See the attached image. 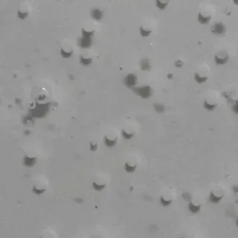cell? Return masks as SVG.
<instances>
[{
  "label": "cell",
  "instance_id": "e0dca14e",
  "mask_svg": "<svg viewBox=\"0 0 238 238\" xmlns=\"http://www.w3.org/2000/svg\"><path fill=\"white\" fill-rule=\"evenodd\" d=\"M154 107L157 112L158 113H163L165 111V107L160 103H154L153 104Z\"/></svg>",
  "mask_w": 238,
  "mask_h": 238
},
{
  "label": "cell",
  "instance_id": "3957f363",
  "mask_svg": "<svg viewBox=\"0 0 238 238\" xmlns=\"http://www.w3.org/2000/svg\"><path fill=\"white\" fill-rule=\"evenodd\" d=\"M135 94L143 99L150 97L152 94V90L150 86H143L141 87H135L132 89Z\"/></svg>",
  "mask_w": 238,
  "mask_h": 238
},
{
  "label": "cell",
  "instance_id": "d590c367",
  "mask_svg": "<svg viewBox=\"0 0 238 238\" xmlns=\"http://www.w3.org/2000/svg\"><path fill=\"white\" fill-rule=\"evenodd\" d=\"M236 188V190H235L236 192H238V187H236V188Z\"/></svg>",
  "mask_w": 238,
  "mask_h": 238
},
{
  "label": "cell",
  "instance_id": "2e32d148",
  "mask_svg": "<svg viewBox=\"0 0 238 238\" xmlns=\"http://www.w3.org/2000/svg\"><path fill=\"white\" fill-rule=\"evenodd\" d=\"M194 79L198 84H202V83L205 82L207 80L208 78L206 76L201 77L198 73H195L194 75Z\"/></svg>",
  "mask_w": 238,
  "mask_h": 238
},
{
  "label": "cell",
  "instance_id": "4fadbf2b",
  "mask_svg": "<svg viewBox=\"0 0 238 238\" xmlns=\"http://www.w3.org/2000/svg\"><path fill=\"white\" fill-rule=\"evenodd\" d=\"M201 205H195L192 202H190L188 205V209L192 213H198L200 211Z\"/></svg>",
  "mask_w": 238,
  "mask_h": 238
},
{
  "label": "cell",
  "instance_id": "f546056e",
  "mask_svg": "<svg viewBox=\"0 0 238 238\" xmlns=\"http://www.w3.org/2000/svg\"><path fill=\"white\" fill-rule=\"evenodd\" d=\"M223 96L225 97V98H226L227 99H228L229 101H231V102H232L233 101H232V99L230 98V97L228 95H227V94L226 93H225V92H224V93H223Z\"/></svg>",
  "mask_w": 238,
  "mask_h": 238
},
{
  "label": "cell",
  "instance_id": "1f68e13d",
  "mask_svg": "<svg viewBox=\"0 0 238 238\" xmlns=\"http://www.w3.org/2000/svg\"><path fill=\"white\" fill-rule=\"evenodd\" d=\"M167 78H168L169 79H172V78H173V74L169 73V74L167 75Z\"/></svg>",
  "mask_w": 238,
  "mask_h": 238
},
{
  "label": "cell",
  "instance_id": "603a6c76",
  "mask_svg": "<svg viewBox=\"0 0 238 238\" xmlns=\"http://www.w3.org/2000/svg\"><path fill=\"white\" fill-rule=\"evenodd\" d=\"M80 63L84 65H88L92 63L91 58H85L84 57H80Z\"/></svg>",
  "mask_w": 238,
  "mask_h": 238
},
{
  "label": "cell",
  "instance_id": "cb8c5ba5",
  "mask_svg": "<svg viewBox=\"0 0 238 238\" xmlns=\"http://www.w3.org/2000/svg\"><path fill=\"white\" fill-rule=\"evenodd\" d=\"M60 52H61V55L64 58H69L72 55V54H73V51H70V52H66L63 49H61Z\"/></svg>",
  "mask_w": 238,
  "mask_h": 238
},
{
  "label": "cell",
  "instance_id": "7a4b0ae2",
  "mask_svg": "<svg viewBox=\"0 0 238 238\" xmlns=\"http://www.w3.org/2000/svg\"><path fill=\"white\" fill-rule=\"evenodd\" d=\"M49 110V103L45 104H36L35 107L31 110L32 116L35 117H43L45 116Z\"/></svg>",
  "mask_w": 238,
  "mask_h": 238
},
{
  "label": "cell",
  "instance_id": "e575fe53",
  "mask_svg": "<svg viewBox=\"0 0 238 238\" xmlns=\"http://www.w3.org/2000/svg\"><path fill=\"white\" fill-rule=\"evenodd\" d=\"M40 238H47V237L45 236H40ZM48 238H51V237H48Z\"/></svg>",
  "mask_w": 238,
  "mask_h": 238
},
{
  "label": "cell",
  "instance_id": "ac0fdd59",
  "mask_svg": "<svg viewBox=\"0 0 238 238\" xmlns=\"http://www.w3.org/2000/svg\"><path fill=\"white\" fill-rule=\"evenodd\" d=\"M203 106L206 110L213 111L217 107V104H210L207 102V101L205 100L203 102Z\"/></svg>",
  "mask_w": 238,
  "mask_h": 238
},
{
  "label": "cell",
  "instance_id": "8d00e7d4",
  "mask_svg": "<svg viewBox=\"0 0 238 238\" xmlns=\"http://www.w3.org/2000/svg\"><path fill=\"white\" fill-rule=\"evenodd\" d=\"M180 238H184V237H180Z\"/></svg>",
  "mask_w": 238,
  "mask_h": 238
},
{
  "label": "cell",
  "instance_id": "44dd1931",
  "mask_svg": "<svg viewBox=\"0 0 238 238\" xmlns=\"http://www.w3.org/2000/svg\"><path fill=\"white\" fill-rule=\"evenodd\" d=\"M121 134H122L123 137L127 140L131 139L134 135V133H129L127 132H126L125 130H122Z\"/></svg>",
  "mask_w": 238,
  "mask_h": 238
},
{
  "label": "cell",
  "instance_id": "d4e9b609",
  "mask_svg": "<svg viewBox=\"0 0 238 238\" xmlns=\"http://www.w3.org/2000/svg\"><path fill=\"white\" fill-rule=\"evenodd\" d=\"M160 202H161V205H162L163 206H169V205L171 203L172 201H171V200H170V201L165 200L163 197H161V198H160Z\"/></svg>",
  "mask_w": 238,
  "mask_h": 238
},
{
  "label": "cell",
  "instance_id": "6da1fadb",
  "mask_svg": "<svg viewBox=\"0 0 238 238\" xmlns=\"http://www.w3.org/2000/svg\"><path fill=\"white\" fill-rule=\"evenodd\" d=\"M94 31L92 32H88L85 30L84 29H82V38L79 40V45L82 48H87L91 47L92 44V39L91 36L93 35Z\"/></svg>",
  "mask_w": 238,
  "mask_h": 238
},
{
  "label": "cell",
  "instance_id": "d6986e66",
  "mask_svg": "<svg viewBox=\"0 0 238 238\" xmlns=\"http://www.w3.org/2000/svg\"><path fill=\"white\" fill-rule=\"evenodd\" d=\"M139 32H140V34L143 37H146V36H148L151 35V32H152V30H145L143 29V27L142 26L140 27L139 28Z\"/></svg>",
  "mask_w": 238,
  "mask_h": 238
},
{
  "label": "cell",
  "instance_id": "7402d4cb",
  "mask_svg": "<svg viewBox=\"0 0 238 238\" xmlns=\"http://www.w3.org/2000/svg\"><path fill=\"white\" fill-rule=\"evenodd\" d=\"M32 191H33V192H34L35 193H36L37 195H40V194L44 193L45 192L46 189H43V188H39L36 187V186H35L33 188Z\"/></svg>",
  "mask_w": 238,
  "mask_h": 238
},
{
  "label": "cell",
  "instance_id": "52a82bcc",
  "mask_svg": "<svg viewBox=\"0 0 238 238\" xmlns=\"http://www.w3.org/2000/svg\"><path fill=\"white\" fill-rule=\"evenodd\" d=\"M140 67L143 71H150L151 70V65L150 61L147 58H143L139 62Z\"/></svg>",
  "mask_w": 238,
  "mask_h": 238
},
{
  "label": "cell",
  "instance_id": "d6a6232c",
  "mask_svg": "<svg viewBox=\"0 0 238 238\" xmlns=\"http://www.w3.org/2000/svg\"><path fill=\"white\" fill-rule=\"evenodd\" d=\"M233 2H234L236 5H238V0H236V1H233Z\"/></svg>",
  "mask_w": 238,
  "mask_h": 238
},
{
  "label": "cell",
  "instance_id": "277c9868",
  "mask_svg": "<svg viewBox=\"0 0 238 238\" xmlns=\"http://www.w3.org/2000/svg\"><path fill=\"white\" fill-rule=\"evenodd\" d=\"M123 84L128 88H132L137 84V76L136 75L128 74L123 80Z\"/></svg>",
  "mask_w": 238,
  "mask_h": 238
},
{
  "label": "cell",
  "instance_id": "30bf717a",
  "mask_svg": "<svg viewBox=\"0 0 238 238\" xmlns=\"http://www.w3.org/2000/svg\"><path fill=\"white\" fill-rule=\"evenodd\" d=\"M117 139H111L108 138L107 136L104 137V143L106 145L108 148H112L113 147H115L117 144Z\"/></svg>",
  "mask_w": 238,
  "mask_h": 238
},
{
  "label": "cell",
  "instance_id": "7c38bea8",
  "mask_svg": "<svg viewBox=\"0 0 238 238\" xmlns=\"http://www.w3.org/2000/svg\"><path fill=\"white\" fill-rule=\"evenodd\" d=\"M91 16L95 20H100L102 16V12L99 9H94L91 12Z\"/></svg>",
  "mask_w": 238,
  "mask_h": 238
},
{
  "label": "cell",
  "instance_id": "484cf974",
  "mask_svg": "<svg viewBox=\"0 0 238 238\" xmlns=\"http://www.w3.org/2000/svg\"><path fill=\"white\" fill-rule=\"evenodd\" d=\"M89 149L91 151L94 152L96 151L98 149V145L95 143H93V142H90L89 144Z\"/></svg>",
  "mask_w": 238,
  "mask_h": 238
},
{
  "label": "cell",
  "instance_id": "5bb4252c",
  "mask_svg": "<svg viewBox=\"0 0 238 238\" xmlns=\"http://www.w3.org/2000/svg\"><path fill=\"white\" fill-rule=\"evenodd\" d=\"M92 186H93V188H94L95 191L98 192H100L102 190H104L106 188V185L105 184H100L98 182H94L92 183Z\"/></svg>",
  "mask_w": 238,
  "mask_h": 238
},
{
  "label": "cell",
  "instance_id": "f1b7e54d",
  "mask_svg": "<svg viewBox=\"0 0 238 238\" xmlns=\"http://www.w3.org/2000/svg\"><path fill=\"white\" fill-rule=\"evenodd\" d=\"M18 14H19V17L20 18V19H25L26 17H27V13H22L21 12H19V13H18Z\"/></svg>",
  "mask_w": 238,
  "mask_h": 238
},
{
  "label": "cell",
  "instance_id": "4316f807",
  "mask_svg": "<svg viewBox=\"0 0 238 238\" xmlns=\"http://www.w3.org/2000/svg\"><path fill=\"white\" fill-rule=\"evenodd\" d=\"M232 110L235 113L238 115V100L235 101V104L232 107Z\"/></svg>",
  "mask_w": 238,
  "mask_h": 238
},
{
  "label": "cell",
  "instance_id": "ba28073f",
  "mask_svg": "<svg viewBox=\"0 0 238 238\" xmlns=\"http://www.w3.org/2000/svg\"><path fill=\"white\" fill-rule=\"evenodd\" d=\"M229 58V56L227 54L224 56L223 58L220 57L217 55H215L214 56V60H215V63L219 65H223V64H226L227 62L228 61Z\"/></svg>",
  "mask_w": 238,
  "mask_h": 238
},
{
  "label": "cell",
  "instance_id": "9a60e30c",
  "mask_svg": "<svg viewBox=\"0 0 238 238\" xmlns=\"http://www.w3.org/2000/svg\"><path fill=\"white\" fill-rule=\"evenodd\" d=\"M124 168H125V171L126 172H128V173H132L135 171L136 169V165H131L128 163H126L125 164Z\"/></svg>",
  "mask_w": 238,
  "mask_h": 238
},
{
  "label": "cell",
  "instance_id": "ffe728a7",
  "mask_svg": "<svg viewBox=\"0 0 238 238\" xmlns=\"http://www.w3.org/2000/svg\"><path fill=\"white\" fill-rule=\"evenodd\" d=\"M156 3V5L158 8H159L161 10H164L165 8V7H166L167 5H168L169 2L163 3L162 1H160V0H157Z\"/></svg>",
  "mask_w": 238,
  "mask_h": 238
},
{
  "label": "cell",
  "instance_id": "8992f818",
  "mask_svg": "<svg viewBox=\"0 0 238 238\" xmlns=\"http://www.w3.org/2000/svg\"><path fill=\"white\" fill-rule=\"evenodd\" d=\"M211 32L215 35H222L226 32V27L222 22L215 23L211 27Z\"/></svg>",
  "mask_w": 238,
  "mask_h": 238
},
{
  "label": "cell",
  "instance_id": "9c48e42d",
  "mask_svg": "<svg viewBox=\"0 0 238 238\" xmlns=\"http://www.w3.org/2000/svg\"><path fill=\"white\" fill-rule=\"evenodd\" d=\"M211 16H204L201 12L198 13V20L199 22L201 24H203V25L207 24L210 22V20H211Z\"/></svg>",
  "mask_w": 238,
  "mask_h": 238
},
{
  "label": "cell",
  "instance_id": "83f0119b",
  "mask_svg": "<svg viewBox=\"0 0 238 238\" xmlns=\"http://www.w3.org/2000/svg\"><path fill=\"white\" fill-rule=\"evenodd\" d=\"M174 65L176 67L180 68L183 66V61L180 60H176L174 62Z\"/></svg>",
  "mask_w": 238,
  "mask_h": 238
},
{
  "label": "cell",
  "instance_id": "8fae6325",
  "mask_svg": "<svg viewBox=\"0 0 238 238\" xmlns=\"http://www.w3.org/2000/svg\"><path fill=\"white\" fill-rule=\"evenodd\" d=\"M223 196H217L213 192H211L209 196V201L213 204H217L222 200V199L223 198Z\"/></svg>",
  "mask_w": 238,
  "mask_h": 238
},
{
  "label": "cell",
  "instance_id": "4dcf8cb0",
  "mask_svg": "<svg viewBox=\"0 0 238 238\" xmlns=\"http://www.w3.org/2000/svg\"><path fill=\"white\" fill-rule=\"evenodd\" d=\"M45 95H40L39 97V99L40 100V101H41V100H43V99H44V98H45Z\"/></svg>",
  "mask_w": 238,
  "mask_h": 238
},
{
  "label": "cell",
  "instance_id": "836d02e7",
  "mask_svg": "<svg viewBox=\"0 0 238 238\" xmlns=\"http://www.w3.org/2000/svg\"><path fill=\"white\" fill-rule=\"evenodd\" d=\"M236 225H237V226L238 227V217H237V220H236Z\"/></svg>",
  "mask_w": 238,
  "mask_h": 238
},
{
  "label": "cell",
  "instance_id": "5b68a950",
  "mask_svg": "<svg viewBox=\"0 0 238 238\" xmlns=\"http://www.w3.org/2000/svg\"><path fill=\"white\" fill-rule=\"evenodd\" d=\"M37 162L38 159L34 156H29L28 155H25L23 158V164L28 168L34 167Z\"/></svg>",
  "mask_w": 238,
  "mask_h": 238
}]
</instances>
